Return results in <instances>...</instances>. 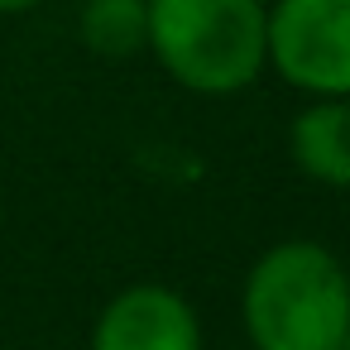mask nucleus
<instances>
[{
	"label": "nucleus",
	"mask_w": 350,
	"mask_h": 350,
	"mask_svg": "<svg viewBox=\"0 0 350 350\" xmlns=\"http://www.w3.org/2000/svg\"><path fill=\"white\" fill-rule=\"evenodd\" d=\"M240 321L254 350H340L350 269L317 240H278L245 269Z\"/></svg>",
	"instance_id": "f257e3e1"
},
{
	"label": "nucleus",
	"mask_w": 350,
	"mask_h": 350,
	"mask_svg": "<svg viewBox=\"0 0 350 350\" xmlns=\"http://www.w3.org/2000/svg\"><path fill=\"white\" fill-rule=\"evenodd\" d=\"M144 53L197 96H235L264 77L269 0H144Z\"/></svg>",
	"instance_id": "f03ea898"
},
{
	"label": "nucleus",
	"mask_w": 350,
	"mask_h": 350,
	"mask_svg": "<svg viewBox=\"0 0 350 350\" xmlns=\"http://www.w3.org/2000/svg\"><path fill=\"white\" fill-rule=\"evenodd\" d=\"M264 68L312 101H350V0H269Z\"/></svg>",
	"instance_id": "7ed1b4c3"
},
{
	"label": "nucleus",
	"mask_w": 350,
	"mask_h": 350,
	"mask_svg": "<svg viewBox=\"0 0 350 350\" xmlns=\"http://www.w3.org/2000/svg\"><path fill=\"white\" fill-rule=\"evenodd\" d=\"M87 350H206L197 307L168 283L120 288L92 321Z\"/></svg>",
	"instance_id": "20e7f679"
},
{
	"label": "nucleus",
	"mask_w": 350,
	"mask_h": 350,
	"mask_svg": "<svg viewBox=\"0 0 350 350\" xmlns=\"http://www.w3.org/2000/svg\"><path fill=\"white\" fill-rule=\"evenodd\" d=\"M288 154L302 178L345 192L350 187V101H307L288 125Z\"/></svg>",
	"instance_id": "39448f33"
},
{
	"label": "nucleus",
	"mask_w": 350,
	"mask_h": 350,
	"mask_svg": "<svg viewBox=\"0 0 350 350\" xmlns=\"http://www.w3.org/2000/svg\"><path fill=\"white\" fill-rule=\"evenodd\" d=\"M77 29L92 53L135 58L149 44V10H144V0H82Z\"/></svg>",
	"instance_id": "423d86ee"
},
{
	"label": "nucleus",
	"mask_w": 350,
	"mask_h": 350,
	"mask_svg": "<svg viewBox=\"0 0 350 350\" xmlns=\"http://www.w3.org/2000/svg\"><path fill=\"white\" fill-rule=\"evenodd\" d=\"M39 5H44V0H0V15H29Z\"/></svg>",
	"instance_id": "0eeeda50"
},
{
	"label": "nucleus",
	"mask_w": 350,
	"mask_h": 350,
	"mask_svg": "<svg viewBox=\"0 0 350 350\" xmlns=\"http://www.w3.org/2000/svg\"><path fill=\"white\" fill-rule=\"evenodd\" d=\"M340 350H350V326H345V340H340Z\"/></svg>",
	"instance_id": "6e6552de"
}]
</instances>
